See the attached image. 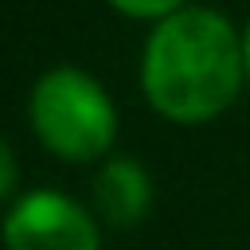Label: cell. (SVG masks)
I'll return each instance as SVG.
<instances>
[{"mask_svg":"<svg viewBox=\"0 0 250 250\" xmlns=\"http://www.w3.org/2000/svg\"><path fill=\"white\" fill-rule=\"evenodd\" d=\"M234 27L211 8H180L156 23L145 47V94L176 121H203L227 109L242 82Z\"/></svg>","mask_w":250,"mask_h":250,"instance_id":"6da1fadb","label":"cell"},{"mask_svg":"<svg viewBox=\"0 0 250 250\" xmlns=\"http://www.w3.org/2000/svg\"><path fill=\"white\" fill-rule=\"evenodd\" d=\"M31 121L47 148L70 160H90L105 152L117 133V113L105 90L74 66H59L39 78L31 94Z\"/></svg>","mask_w":250,"mask_h":250,"instance_id":"7a4b0ae2","label":"cell"},{"mask_svg":"<svg viewBox=\"0 0 250 250\" xmlns=\"http://www.w3.org/2000/svg\"><path fill=\"white\" fill-rule=\"evenodd\" d=\"M8 250H98L94 219L66 195L31 191L4 223Z\"/></svg>","mask_w":250,"mask_h":250,"instance_id":"3957f363","label":"cell"},{"mask_svg":"<svg viewBox=\"0 0 250 250\" xmlns=\"http://www.w3.org/2000/svg\"><path fill=\"white\" fill-rule=\"evenodd\" d=\"M148 176L137 160L129 156H117L109 160L102 172H98V184H94V199H98V211L113 223V227H129L137 223L145 211H148Z\"/></svg>","mask_w":250,"mask_h":250,"instance_id":"277c9868","label":"cell"},{"mask_svg":"<svg viewBox=\"0 0 250 250\" xmlns=\"http://www.w3.org/2000/svg\"><path fill=\"white\" fill-rule=\"evenodd\" d=\"M129 16H172L180 12V0H113Z\"/></svg>","mask_w":250,"mask_h":250,"instance_id":"5b68a950","label":"cell"},{"mask_svg":"<svg viewBox=\"0 0 250 250\" xmlns=\"http://www.w3.org/2000/svg\"><path fill=\"white\" fill-rule=\"evenodd\" d=\"M16 188V160H12V148L0 141V195H8Z\"/></svg>","mask_w":250,"mask_h":250,"instance_id":"8992f818","label":"cell"},{"mask_svg":"<svg viewBox=\"0 0 250 250\" xmlns=\"http://www.w3.org/2000/svg\"><path fill=\"white\" fill-rule=\"evenodd\" d=\"M242 62H246V70H250V27H246V39H242Z\"/></svg>","mask_w":250,"mask_h":250,"instance_id":"52a82bcc","label":"cell"}]
</instances>
